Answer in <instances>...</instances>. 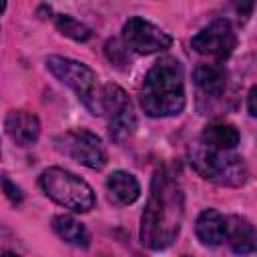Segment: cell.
<instances>
[{
	"mask_svg": "<svg viewBox=\"0 0 257 257\" xmlns=\"http://www.w3.org/2000/svg\"><path fill=\"white\" fill-rule=\"evenodd\" d=\"M46 68L62 84L70 86L90 112L94 110L98 84H96V72L90 66H86L84 62L72 60V58H64V56H48Z\"/></svg>",
	"mask_w": 257,
	"mask_h": 257,
	"instance_id": "cell-6",
	"label": "cell"
},
{
	"mask_svg": "<svg viewBox=\"0 0 257 257\" xmlns=\"http://www.w3.org/2000/svg\"><path fill=\"white\" fill-rule=\"evenodd\" d=\"M191 44L203 56H211L215 60H225L233 54V50L237 46V36H235V30L229 20L217 18V20L209 22L205 28H201L193 36Z\"/></svg>",
	"mask_w": 257,
	"mask_h": 257,
	"instance_id": "cell-9",
	"label": "cell"
},
{
	"mask_svg": "<svg viewBox=\"0 0 257 257\" xmlns=\"http://www.w3.org/2000/svg\"><path fill=\"white\" fill-rule=\"evenodd\" d=\"M241 141L239 131L229 122H211L201 133V145L213 151H233Z\"/></svg>",
	"mask_w": 257,
	"mask_h": 257,
	"instance_id": "cell-15",
	"label": "cell"
},
{
	"mask_svg": "<svg viewBox=\"0 0 257 257\" xmlns=\"http://www.w3.org/2000/svg\"><path fill=\"white\" fill-rule=\"evenodd\" d=\"M0 257H20V255H16V253H10V251H6V253H2Z\"/></svg>",
	"mask_w": 257,
	"mask_h": 257,
	"instance_id": "cell-21",
	"label": "cell"
},
{
	"mask_svg": "<svg viewBox=\"0 0 257 257\" xmlns=\"http://www.w3.org/2000/svg\"><path fill=\"white\" fill-rule=\"evenodd\" d=\"M193 80L203 94L221 96L227 90L229 72L219 62H203L193 70Z\"/></svg>",
	"mask_w": 257,
	"mask_h": 257,
	"instance_id": "cell-12",
	"label": "cell"
},
{
	"mask_svg": "<svg viewBox=\"0 0 257 257\" xmlns=\"http://www.w3.org/2000/svg\"><path fill=\"white\" fill-rule=\"evenodd\" d=\"M4 10H6V2H2V0H0V14H2Z\"/></svg>",
	"mask_w": 257,
	"mask_h": 257,
	"instance_id": "cell-22",
	"label": "cell"
},
{
	"mask_svg": "<svg viewBox=\"0 0 257 257\" xmlns=\"http://www.w3.org/2000/svg\"><path fill=\"white\" fill-rule=\"evenodd\" d=\"M54 24H56L60 34H64V36H68V38H72L76 42H84L92 34L86 24H82L80 20H76V18H72L68 14H56L54 16Z\"/></svg>",
	"mask_w": 257,
	"mask_h": 257,
	"instance_id": "cell-17",
	"label": "cell"
},
{
	"mask_svg": "<svg viewBox=\"0 0 257 257\" xmlns=\"http://www.w3.org/2000/svg\"><path fill=\"white\" fill-rule=\"evenodd\" d=\"M56 151L74 159L88 169H102L106 165V151L100 137L88 128H72L54 139Z\"/></svg>",
	"mask_w": 257,
	"mask_h": 257,
	"instance_id": "cell-7",
	"label": "cell"
},
{
	"mask_svg": "<svg viewBox=\"0 0 257 257\" xmlns=\"http://www.w3.org/2000/svg\"><path fill=\"white\" fill-rule=\"evenodd\" d=\"M106 193L108 201L118 207L133 205L141 195V185L133 173L126 171H114L106 177Z\"/></svg>",
	"mask_w": 257,
	"mask_h": 257,
	"instance_id": "cell-11",
	"label": "cell"
},
{
	"mask_svg": "<svg viewBox=\"0 0 257 257\" xmlns=\"http://www.w3.org/2000/svg\"><path fill=\"white\" fill-rule=\"evenodd\" d=\"M191 165L203 179L219 185H243L249 177L247 165L239 155L231 151H213L205 145L191 151Z\"/></svg>",
	"mask_w": 257,
	"mask_h": 257,
	"instance_id": "cell-4",
	"label": "cell"
},
{
	"mask_svg": "<svg viewBox=\"0 0 257 257\" xmlns=\"http://www.w3.org/2000/svg\"><path fill=\"white\" fill-rule=\"evenodd\" d=\"M225 229L227 217H223L217 209H205L195 223V233L207 247H219L225 241Z\"/></svg>",
	"mask_w": 257,
	"mask_h": 257,
	"instance_id": "cell-14",
	"label": "cell"
},
{
	"mask_svg": "<svg viewBox=\"0 0 257 257\" xmlns=\"http://www.w3.org/2000/svg\"><path fill=\"white\" fill-rule=\"evenodd\" d=\"M0 187L4 189V193L8 195V199H10L12 203H20V201H22V193H20V189H18L14 183H10L8 179L0 177Z\"/></svg>",
	"mask_w": 257,
	"mask_h": 257,
	"instance_id": "cell-19",
	"label": "cell"
},
{
	"mask_svg": "<svg viewBox=\"0 0 257 257\" xmlns=\"http://www.w3.org/2000/svg\"><path fill=\"white\" fill-rule=\"evenodd\" d=\"M255 98H257V88H255V86H251V90H249V94H247V102H249V114H251V116H257Z\"/></svg>",
	"mask_w": 257,
	"mask_h": 257,
	"instance_id": "cell-20",
	"label": "cell"
},
{
	"mask_svg": "<svg viewBox=\"0 0 257 257\" xmlns=\"http://www.w3.org/2000/svg\"><path fill=\"white\" fill-rule=\"evenodd\" d=\"M38 185L48 199L74 213H86L96 203L92 187L84 179L60 167H50L42 171Z\"/></svg>",
	"mask_w": 257,
	"mask_h": 257,
	"instance_id": "cell-3",
	"label": "cell"
},
{
	"mask_svg": "<svg viewBox=\"0 0 257 257\" xmlns=\"http://www.w3.org/2000/svg\"><path fill=\"white\" fill-rule=\"evenodd\" d=\"M4 128L12 143L18 147H28L38 141L40 120L34 112L28 110H10L4 118Z\"/></svg>",
	"mask_w": 257,
	"mask_h": 257,
	"instance_id": "cell-10",
	"label": "cell"
},
{
	"mask_svg": "<svg viewBox=\"0 0 257 257\" xmlns=\"http://www.w3.org/2000/svg\"><path fill=\"white\" fill-rule=\"evenodd\" d=\"M52 229L62 241H66L72 247L86 249L90 243V235H88L86 227L70 215H56L52 219Z\"/></svg>",
	"mask_w": 257,
	"mask_h": 257,
	"instance_id": "cell-16",
	"label": "cell"
},
{
	"mask_svg": "<svg viewBox=\"0 0 257 257\" xmlns=\"http://www.w3.org/2000/svg\"><path fill=\"white\" fill-rule=\"evenodd\" d=\"M225 241L237 255H251L255 251V227L249 219L231 215L227 217Z\"/></svg>",
	"mask_w": 257,
	"mask_h": 257,
	"instance_id": "cell-13",
	"label": "cell"
},
{
	"mask_svg": "<svg viewBox=\"0 0 257 257\" xmlns=\"http://www.w3.org/2000/svg\"><path fill=\"white\" fill-rule=\"evenodd\" d=\"M122 42L128 50L137 54H155L171 48L173 36L157 24L141 16H133L122 26Z\"/></svg>",
	"mask_w": 257,
	"mask_h": 257,
	"instance_id": "cell-8",
	"label": "cell"
},
{
	"mask_svg": "<svg viewBox=\"0 0 257 257\" xmlns=\"http://www.w3.org/2000/svg\"><path fill=\"white\" fill-rule=\"evenodd\" d=\"M185 72L183 64L173 58L165 56L157 60L143 82L141 90V106L153 118H165L181 114L185 108Z\"/></svg>",
	"mask_w": 257,
	"mask_h": 257,
	"instance_id": "cell-2",
	"label": "cell"
},
{
	"mask_svg": "<svg viewBox=\"0 0 257 257\" xmlns=\"http://www.w3.org/2000/svg\"><path fill=\"white\" fill-rule=\"evenodd\" d=\"M185 219V193L181 181L167 167H159L141 217V243L149 249H167L181 233Z\"/></svg>",
	"mask_w": 257,
	"mask_h": 257,
	"instance_id": "cell-1",
	"label": "cell"
},
{
	"mask_svg": "<svg viewBox=\"0 0 257 257\" xmlns=\"http://www.w3.org/2000/svg\"><path fill=\"white\" fill-rule=\"evenodd\" d=\"M92 114L106 116L110 139L116 143L131 137L133 131L137 128V116L133 110V102L128 100L126 92L116 84L98 86Z\"/></svg>",
	"mask_w": 257,
	"mask_h": 257,
	"instance_id": "cell-5",
	"label": "cell"
},
{
	"mask_svg": "<svg viewBox=\"0 0 257 257\" xmlns=\"http://www.w3.org/2000/svg\"><path fill=\"white\" fill-rule=\"evenodd\" d=\"M128 48L124 46V42L122 40H118V38H110V40H106V44H104V54H106V58L114 64V66H118V68H122V66H126L128 62H131V58H128ZM131 66V64H128Z\"/></svg>",
	"mask_w": 257,
	"mask_h": 257,
	"instance_id": "cell-18",
	"label": "cell"
},
{
	"mask_svg": "<svg viewBox=\"0 0 257 257\" xmlns=\"http://www.w3.org/2000/svg\"><path fill=\"white\" fill-rule=\"evenodd\" d=\"M183 257H189V255H183Z\"/></svg>",
	"mask_w": 257,
	"mask_h": 257,
	"instance_id": "cell-23",
	"label": "cell"
}]
</instances>
